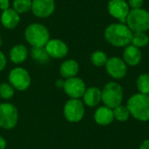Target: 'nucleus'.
I'll return each instance as SVG.
<instances>
[{"label":"nucleus","mask_w":149,"mask_h":149,"mask_svg":"<svg viewBox=\"0 0 149 149\" xmlns=\"http://www.w3.org/2000/svg\"><path fill=\"white\" fill-rule=\"evenodd\" d=\"M65 93L71 99H80L83 97L86 86L85 82L78 77H72L66 79L63 86Z\"/></svg>","instance_id":"9"},{"label":"nucleus","mask_w":149,"mask_h":149,"mask_svg":"<svg viewBox=\"0 0 149 149\" xmlns=\"http://www.w3.org/2000/svg\"><path fill=\"white\" fill-rule=\"evenodd\" d=\"M9 81L14 89L24 91L28 89L31 85V77L25 69L22 67H17L10 72Z\"/></svg>","instance_id":"8"},{"label":"nucleus","mask_w":149,"mask_h":149,"mask_svg":"<svg viewBox=\"0 0 149 149\" xmlns=\"http://www.w3.org/2000/svg\"><path fill=\"white\" fill-rule=\"evenodd\" d=\"M65 118L72 123L80 121L85 115V106L79 99L69 100L64 107Z\"/></svg>","instance_id":"7"},{"label":"nucleus","mask_w":149,"mask_h":149,"mask_svg":"<svg viewBox=\"0 0 149 149\" xmlns=\"http://www.w3.org/2000/svg\"><path fill=\"white\" fill-rule=\"evenodd\" d=\"M136 86L140 93L149 94V73L141 74L136 80Z\"/></svg>","instance_id":"22"},{"label":"nucleus","mask_w":149,"mask_h":149,"mask_svg":"<svg viewBox=\"0 0 149 149\" xmlns=\"http://www.w3.org/2000/svg\"><path fill=\"white\" fill-rule=\"evenodd\" d=\"M107 60L108 58L107 54L102 51H96L93 52V54L91 55V61L93 65H94L97 67L105 66Z\"/></svg>","instance_id":"24"},{"label":"nucleus","mask_w":149,"mask_h":149,"mask_svg":"<svg viewBox=\"0 0 149 149\" xmlns=\"http://www.w3.org/2000/svg\"><path fill=\"white\" fill-rule=\"evenodd\" d=\"M126 24L133 32H146L149 30V12L142 8L130 10Z\"/></svg>","instance_id":"5"},{"label":"nucleus","mask_w":149,"mask_h":149,"mask_svg":"<svg viewBox=\"0 0 149 149\" xmlns=\"http://www.w3.org/2000/svg\"><path fill=\"white\" fill-rule=\"evenodd\" d=\"M131 44L138 48L145 47L149 44V37L146 32H133Z\"/></svg>","instance_id":"21"},{"label":"nucleus","mask_w":149,"mask_h":149,"mask_svg":"<svg viewBox=\"0 0 149 149\" xmlns=\"http://www.w3.org/2000/svg\"><path fill=\"white\" fill-rule=\"evenodd\" d=\"M2 45V38H1V37H0V46Z\"/></svg>","instance_id":"33"},{"label":"nucleus","mask_w":149,"mask_h":149,"mask_svg":"<svg viewBox=\"0 0 149 149\" xmlns=\"http://www.w3.org/2000/svg\"><path fill=\"white\" fill-rule=\"evenodd\" d=\"M14 95V87L10 83H2L0 85V97L3 100H10Z\"/></svg>","instance_id":"26"},{"label":"nucleus","mask_w":149,"mask_h":149,"mask_svg":"<svg viewBox=\"0 0 149 149\" xmlns=\"http://www.w3.org/2000/svg\"><path fill=\"white\" fill-rule=\"evenodd\" d=\"M139 149H149V140L144 141L141 143V145L140 146V148Z\"/></svg>","instance_id":"30"},{"label":"nucleus","mask_w":149,"mask_h":149,"mask_svg":"<svg viewBox=\"0 0 149 149\" xmlns=\"http://www.w3.org/2000/svg\"><path fill=\"white\" fill-rule=\"evenodd\" d=\"M143 3H144V0H127V3L129 7H131L132 9L141 8Z\"/></svg>","instance_id":"27"},{"label":"nucleus","mask_w":149,"mask_h":149,"mask_svg":"<svg viewBox=\"0 0 149 149\" xmlns=\"http://www.w3.org/2000/svg\"><path fill=\"white\" fill-rule=\"evenodd\" d=\"M79 70V65L78 62L74 59H68L64 61L59 68V72L61 76L65 79H70L72 77H76Z\"/></svg>","instance_id":"18"},{"label":"nucleus","mask_w":149,"mask_h":149,"mask_svg":"<svg viewBox=\"0 0 149 149\" xmlns=\"http://www.w3.org/2000/svg\"><path fill=\"white\" fill-rule=\"evenodd\" d=\"M113 112L114 119L117 120L120 122L127 121L129 119L130 115H131L130 113H129V110L127 107V106H123L122 104L119 105L116 107H114L113 109Z\"/></svg>","instance_id":"23"},{"label":"nucleus","mask_w":149,"mask_h":149,"mask_svg":"<svg viewBox=\"0 0 149 149\" xmlns=\"http://www.w3.org/2000/svg\"><path fill=\"white\" fill-rule=\"evenodd\" d=\"M31 0H14L13 9L19 13H25L31 10Z\"/></svg>","instance_id":"25"},{"label":"nucleus","mask_w":149,"mask_h":149,"mask_svg":"<svg viewBox=\"0 0 149 149\" xmlns=\"http://www.w3.org/2000/svg\"><path fill=\"white\" fill-rule=\"evenodd\" d=\"M123 98V88L117 82H108L101 90V101L106 107L112 109L118 107L119 105H121Z\"/></svg>","instance_id":"3"},{"label":"nucleus","mask_w":149,"mask_h":149,"mask_svg":"<svg viewBox=\"0 0 149 149\" xmlns=\"http://www.w3.org/2000/svg\"><path fill=\"white\" fill-rule=\"evenodd\" d=\"M25 39L32 47H45L50 40V33L47 28L41 24H31L24 31Z\"/></svg>","instance_id":"4"},{"label":"nucleus","mask_w":149,"mask_h":149,"mask_svg":"<svg viewBox=\"0 0 149 149\" xmlns=\"http://www.w3.org/2000/svg\"><path fill=\"white\" fill-rule=\"evenodd\" d=\"M142 58V53L140 48L133 45H128L125 47L123 52V60L127 64V65L135 66L138 65Z\"/></svg>","instance_id":"14"},{"label":"nucleus","mask_w":149,"mask_h":149,"mask_svg":"<svg viewBox=\"0 0 149 149\" xmlns=\"http://www.w3.org/2000/svg\"><path fill=\"white\" fill-rule=\"evenodd\" d=\"M130 114L139 121L149 120V96L136 93L133 95L127 103Z\"/></svg>","instance_id":"2"},{"label":"nucleus","mask_w":149,"mask_h":149,"mask_svg":"<svg viewBox=\"0 0 149 149\" xmlns=\"http://www.w3.org/2000/svg\"><path fill=\"white\" fill-rule=\"evenodd\" d=\"M31 55L35 61L41 64L46 63L50 58L45 47H32Z\"/></svg>","instance_id":"20"},{"label":"nucleus","mask_w":149,"mask_h":149,"mask_svg":"<svg viewBox=\"0 0 149 149\" xmlns=\"http://www.w3.org/2000/svg\"><path fill=\"white\" fill-rule=\"evenodd\" d=\"M109 14L119 19L121 23H126V19L130 11L129 5L125 0H110L107 5Z\"/></svg>","instance_id":"11"},{"label":"nucleus","mask_w":149,"mask_h":149,"mask_svg":"<svg viewBox=\"0 0 149 149\" xmlns=\"http://www.w3.org/2000/svg\"><path fill=\"white\" fill-rule=\"evenodd\" d=\"M6 146H7L6 141H5L3 137L0 136V149H5Z\"/></svg>","instance_id":"31"},{"label":"nucleus","mask_w":149,"mask_h":149,"mask_svg":"<svg viewBox=\"0 0 149 149\" xmlns=\"http://www.w3.org/2000/svg\"><path fill=\"white\" fill-rule=\"evenodd\" d=\"M114 120L113 109L106 106L100 107L94 113V120L100 126L110 125Z\"/></svg>","instance_id":"15"},{"label":"nucleus","mask_w":149,"mask_h":149,"mask_svg":"<svg viewBox=\"0 0 149 149\" xmlns=\"http://www.w3.org/2000/svg\"><path fill=\"white\" fill-rule=\"evenodd\" d=\"M10 8V1L9 0H0V10L3 11Z\"/></svg>","instance_id":"29"},{"label":"nucleus","mask_w":149,"mask_h":149,"mask_svg":"<svg viewBox=\"0 0 149 149\" xmlns=\"http://www.w3.org/2000/svg\"><path fill=\"white\" fill-rule=\"evenodd\" d=\"M83 100L87 107H96L101 101V90L96 86L86 88L83 95Z\"/></svg>","instance_id":"17"},{"label":"nucleus","mask_w":149,"mask_h":149,"mask_svg":"<svg viewBox=\"0 0 149 149\" xmlns=\"http://www.w3.org/2000/svg\"><path fill=\"white\" fill-rule=\"evenodd\" d=\"M18 120L17 107L10 103L0 104V127L10 130L16 127Z\"/></svg>","instance_id":"6"},{"label":"nucleus","mask_w":149,"mask_h":149,"mask_svg":"<svg viewBox=\"0 0 149 149\" xmlns=\"http://www.w3.org/2000/svg\"><path fill=\"white\" fill-rule=\"evenodd\" d=\"M106 40L113 46L126 47L131 44L133 31L123 23H114L108 25L105 30Z\"/></svg>","instance_id":"1"},{"label":"nucleus","mask_w":149,"mask_h":149,"mask_svg":"<svg viewBox=\"0 0 149 149\" xmlns=\"http://www.w3.org/2000/svg\"><path fill=\"white\" fill-rule=\"evenodd\" d=\"M28 56V50L24 45H17L13 46L10 52V58L14 64L23 63Z\"/></svg>","instance_id":"19"},{"label":"nucleus","mask_w":149,"mask_h":149,"mask_svg":"<svg viewBox=\"0 0 149 149\" xmlns=\"http://www.w3.org/2000/svg\"><path fill=\"white\" fill-rule=\"evenodd\" d=\"M106 70L107 73L115 79H123L127 72V65L124 60L118 57H112L108 58L106 64Z\"/></svg>","instance_id":"10"},{"label":"nucleus","mask_w":149,"mask_h":149,"mask_svg":"<svg viewBox=\"0 0 149 149\" xmlns=\"http://www.w3.org/2000/svg\"><path fill=\"white\" fill-rule=\"evenodd\" d=\"M7 64V60L5 58V55L0 51V71H3Z\"/></svg>","instance_id":"28"},{"label":"nucleus","mask_w":149,"mask_h":149,"mask_svg":"<svg viewBox=\"0 0 149 149\" xmlns=\"http://www.w3.org/2000/svg\"><path fill=\"white\" fill-rule=\"evenodd\" d=\"M55 10L54 0H32L31 10L38 17H48Z\"/></svg>","instance_id":"12"},{"label":"nucleus","mask_w":149,"mask_h":149,"mask_svg":"<svg viewBox=\"0 0 149 149\" xmlns=\"http://www.w3.org/2000/svg\"><path fill=\"white\" fill-rule=\"evenodd\" d=\"M19 14L14 9H7L1 15V23L6 29H14L19 24Z\"/></svg>","instance_id":"16"},{"label":"nucleus","mask_w":149,"mask_h":149,"mask_svg":"<svg viewBox=\"0 0 149 149\" xmlns=\"http://www.w3.org/2000/svg\"><path fill=\"white\" fill-rule=\"evenodd\" d=\"M48 55L53 58H62L68 53V47L60 39H50L45 46Z\"/></svg>","instance_id":"13"},{"label":"nucleus","mask_w":149,"mask_h":149,"mask_svg":"<svg viewBox=\"0 0 149 149\" xmlns=\"http://www.w3.org/2000/svg\"><path fill=\"white\" fill-rule=\"evenodd\" d=\"M64 83H65L64 81H62V80H58V81H57V83H56V84H57L59 87H63V86H64Z\"/></svg>","instance_id":"32"}]
</instances>
